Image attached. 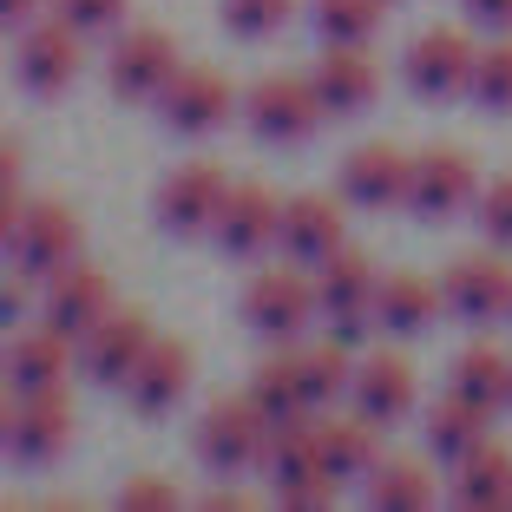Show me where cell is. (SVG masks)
I'll return each mask as SVG.
<instances>
[{"label": "cell", "mask_w": 512, "mask_h": 512, "mask_svg": "<svg viewBox=\"0 0 512 512\" xmlns=\"http://www.w3.org/2000/svg\"><path fill=\"white\" fill-rule=\"evenodd\" d=\"M440 302L453 322H473V329L512 322V263L506 256H453V270L440 276Z\"/></svg>", "instance_id": "11"}, {"label": "cell", "mask_w": 512, "mask_h": 512, "mask_svg": "<svg viewBox=\"0 0 512 512\" xmlns=\"http://www.w3.org/2000/svg\"><path fill=\"white\" fill-rule=\"evenodd\" d=\"M171 73H178V46L158 27H132L106 60V86L119 99H138V106H158V92L171 86Z\"/></svg>", "instance_id": "14"}, {"label": "cell", "mask_w": 512, "mask_h": 512, "mask_svg": "<svg viewBox=\"0 0 512 512\" xmlns=\"http://www.w3.org/2000/svg\"><path fill=\"white\" fill-rule=\"evenodd\" d=\"M440 309H447V302H440V289L427 283V276L394 270V276H381V289H375V329H388V335H421Z\"/></svg>", "instance_id": "26"}, {"label": "cell", "mask_w": 512, "mask_h": 512, "mask_svg": "<svg viewBox=\"0 0 512 512\" xmlns=\"http://www.w3.org/2000/svg\"><path fill=\"white\" fill-rule=\"evenodd\" d=\"M66 447H73V407L60 388L7 401V460L14 467H53Z\"/></svg>", "instance_id": "9"}, {"label": "cell", "mask_w": 512, "mask_h": 512, "mask_svg": "<svg viewBox=\"0 0 512 512\" xmlns=\"http://www.w3.org/2000/svg\"><path fill=\"white\" fill-rule=\"evenodd\" d=\"M73 362H79V342H66L53 322H40V329H14V342H7V388H14V394L60 388Z\"/></svg>", "instance_id": "21"}, {"label": "cell", "mask_w": 512, "mask_h": 512, "mask_svg": "<svg viewBox=\"0 0 512 512\" xmlns=\"http://www.w3.org/2000/svg\"><path fill=\"white\" fill-rule=\"evenodd\" d=\"M453 506L460 512H506L512 506V447L480 440V447L453 467Z\"/></svg>", "instance_id": "24"}, {"label": "cell", "mask_w": 512, "mask_h": 512, "mask_svg": "<svg viewBox=\"0 0 512 512\" xmlns=\"http://www.w3.org/2000/svg\"><path fill=\"white\" fill-rule=\"evenodd\" d=\"M0 224H7V263L14 276H60L66 263H79V243H86V224H79L66 204H0Z\"/></svg>", "instance_id": "1"}, {"label": "cell", "mask_w": 512, "mask_h": 512, "mask_svg": "<svg viewBox=\"0 0 512 512\" xmlns=\"http://www.w3.org/2000/svg\"><path fill=\"white\" fill-rule=\"evenodd\" d=\"M309 79H316L329 119H355V112L375 106V92H381V73H375V60H368L362 46H329Z\"/></svg>", "instance_id": "23"}, {"label": "cell", "mask_w": 512, "mask_h": 512, "mask_svg": "<svg viewBox=\"0 0 512 512\" xmlns=\"http://www.w3.org/2000/svg\"><path fill=\"white\" fill-rule=\"evenodd\" d=\"M296 375H302V394H309V407H335L348 388H355V362H348V342H322V348H296Z\"/></svg>", "instance_id": "31"}, {"label": "cell", "mask_w": 512, "mask_h": 512, "mask_svg": "<svg viewBox=\"0 0 512 512\" xmlns=\"http://www.w3.org/2000/svg\"><path fill=\"white\" fill-rule=\"evenodd\" d=\"M119 506L125 512H171V506H178V486H171V480H151V473H145V480H125L119 486Z\"/></svg>", "instance_id": "37"}, {"label": "cell", "mask_w": 512, "mask_h": 512, "mask_svg": "<svg viewBox=\"0 0 512 512\" xmlns=\"http://www.w3.org/2000/svg\"><path fill=\"white\" fill-rule=\"evenodd\" d=\"M184 394H191V348L184 342H151L145 362L132 368V381H125V401H132L145 421H158V414H171Z\"/></svg>", "instance_id": "22"}, {"label": "cell", "mask_w": 512, "mask_h": 512, "mask_svg": "<svg viewBox=\"0 0 512 512\" xmlns=\"http://www.w3.org/2000/svg\"><path fill=\"white\" fill-rule=\"evenodd\" d=\"M224 197H230V184H224L217 165H178L158 184V224H165L171 237H211Z\"/></svg>", "instance_id": "15"}, {"label": "cell", "mask_w": 512, "mask_h": 512, "mask_svg": "<svg viewBox=\"0 0 512 512\" xmlns=\"http://www.w3.org/2000/svg\"><path fill=\"white\" fill-rule=\"evenodd\" d=\"M46 0H0V14H7V27H27L33 14H40Z\"/></svg>", "instance_id": "39"}, {"label": "cell", "mask_w": 512, "mask_h": 512, "mask_svg": "<svg viewBox=\"0 0 512 512\" xmlns=\"http://www.w3.org/2000/svg\"><path fill=\"white\" fill-rule=\"evenodd\" d=\"M473 60H480V46H473L460 27H427L421 40L407 46V60H401L407 92H414V99L447 106V99L473 92Z\"/></svg>", "instance_id": "7"}, {"label": "cell", "mask_w": 512, "mask_h": 512, "mask_svg": "<svg viewBox=\"0 0 512 512\" xmlns=\"http://www.w3.org/2000/svg\"><path fill=\"white\" fill-rule=\"evenodd\" d=\"M480 204V171H473L467 151L434 145V151H414V184H407V211L421 224H447V217L473 211Z\"/></svg>", "instance_id": "8"}, {"label": "cell", "mask_w": 512, "mask_h": 512, "mask_svg": "<svg viewBox=\"0 0 512 512\" xmlns=\"http://www.w3.org/2000/svg\"><path fill=\"white\" fill-rule=\"evenodd\" d=\"M119 302H112V283L106 270H92V263H66L60 276H46V296H40V322L66 335V342H86L99 322L112 316Z\"/></svg>", "instance_id": "13"}, {"label": "cell", "mask_w": 512, "mask_h": 512, "mask_svg": "<svg viewBox=\"0 0 512 512\" xmlns=\"http://www.w3.org/2000/svg\"><path fill=\"white\" fill-rule=\"evenodd\" d=\"M263 473H270V493L283 512H316L329 506L342 486L329 480V467H322V447H316V421L302 427H276L270 434V460H263Z\"/></svg>", "instance_id": "3"}, {"label": "cell", "mask_w": 512, "mask_h": 512, "mask_svg": "<svg viewBox=\"0 0 512 512\" xmlns=\"http://www.w3.org/2000/svg\"><path fill=\"white\" fill-rule=\"evenodd\" d=\"M342 211H335V197L322 191H302V197H283V224H276V250L302 270H322L335 250H342Z\"/></svg>", "instance_id": "18"}, {"label": "cell", "mask_w": 512, "mask_h": 512, "mask_svg": "<svg viewBox=\"0 0 512 512\" xmlns=\"http://www.w3.org/2000/svg\"><path fill=\"white\" fill-rule=\"evenodd\" d=\"M473 217H480L486 243L493 250H512V178H493L480 191V204H473Z\"/></svg>", "instance_id": "35"}, {"label": "cell", "mask_w": 512, "mask_h": 512, "mask_svg": "<svg viewBox=\"0 0 512 512\" xmlns=\"http://www.w3.org/2000/svg\"><path fill=\"white\" fill-rule=\"evenodd\" d=\"M480 112H512V40L480 46L473 60V92H467Z\"/></svg>", "instance_id": "33"}, {"label": "cell", "mask_w": 512, "mask_h": 512, "mask_svg": "<svg viewBox=\"0 0 512 512\" xmlns=\"http://www.w3.org/2000/svg\"><path fill=\"white\" fill-rule=\"evenodd\" d=\"M243 322H250L256 335H270V342H296L309 322L322 316V296H316V276L296 270H256L250 283H243Z\"/></svg>", "instance_id": "4"}, {"label": "cell", "mask_w": 512, "mask_h": 512, "mask_svg": "<svg viewBox=\"0 0 512 512\" xmlns=\"http://www.w3.org/2000/svg\"><path fill=\"white\" fill-rule=\"evenodd\" d=\"M486 421H493L486 407H473L467 394H453V388H447L434 407H427V421H421L427 453H434V460H447V467H460V460H467L480 440H493V434H486Z\"/></svg>", "instance_id": "25"}, {"label": "cell", "mask_w": 512, "mask_h": 512, "mask_svg": "<svg viewBox=\"0 0 512 512\" xmlns=\"http://www.w3.org/2000/svg\"><path fill=\"white\" fill-rule=\"evenodd\" d=\"M467 7V20L473 27H486V33H506L512 27V0H460Z\"/></svg>", "instance_id": "38"}, {"label": "cell", "mask_w": 512, "mask_h": 512, "mask_svg": "<svg viewBox=\"0 0 512 512\" xmlns=\"http://www.w3.org/2000/svg\"><path fill=\"white\" fill-rule=\"evenodd\" d=\"M197 460L211 473H250L270 460V421L256 414V401L243 394V401H217L204 407V421H197Z\"/></svg>", "instance_id": "5"}, {"label": "cell", "mask_w": 512, "mask_h": 512, "mask_svg": "<svg viewBox=\"0 0 512 512\" xmlns=\"http://www.w3.org/2000/svg\"><path fill=\"white\" fill-rule=\"evenodd\" d=\"M453 394H467L486 414L512 407V355H499V348H486V342L460 348V355H453Z\"/></svg>", "instance_id": "29"}, {"label": "cell", "mask_w": 512, "mask_h": 512, "mask_svg": "<svg viewBox=\"0 0 512 512\" xmlns=\"http://www.w3.org/2000/svg\"><path fill=\"white\" fill-rule=\"evenodd\" d=\"M158 342V329H151L145 309H112L99 329L79 342V375L99 381V388H125L132 381V368L145 362V348Z\"/></svg>", "instance_id": "12"}, {"label": "cell", "mask_w": 512, "mask_h": 512, "mask_svg": "<svg viewBox=\"0 0 512 512\" xmlns=\"http://www.w3.org/2000/svg\"><path fill=\"white\" fill-rule=\"evenodd\" d=\"M79 40H86V33L66 27L60 14L53 20H27V27H20V46H14L20 92H33V99H60V92L79 79Z\"/></svg>", "instance_id": "10"}, {"label": "cell", "mask_w": 512, "mask_h": 512, "mask_svg": "<svg viewBox=\"0 0 512 512\" xmlns=\"http://www.w3.org/2000/svg\"><path fill=\"white\" fill-rule=\"evenodd\" d=\"M375 289H381L375 263H368L362 250H348V243L316 270V296H322V316H329L335 342L355 348L368 329H375Z\"/></svg>", "instance_id": "6"}, {"label": "cell", "mask_w": 512, "mask_h": 512, "mask_svg": "<svg viewBox=\"0 0 512 512\" xmlns=\"http://www.w3.org/2000/svg\"><path fill=\"white\" fill-rule=\"evenodd\" d=\"M158 119L178 138H204L230 119V79L211 73V66H178L171 86L158 92Z\"/></svg>", "instance_id": "16"}, {"label": "cell", "mask_w": 512, "mask_h": 512, "mask_svg": "<svg viewBox=\"0 0 512 512\" xmlns=\"http://www.w3.org/2000/svg\"><path fill=\"white\" fill-rule=\"evenodd\" d=\"M348 401H355L362 421L394 427V421L414 414L421 388H414V368H407L401 355H368V362H355V388H348Z\"/></svg>", "instance_id": "20"}, {"label": "cell", "mask_w": 512, "mask_h": 512, "mask_svg": "<svg viewBox=\"0 0 512 512\" xmlns=\"http://www.w3.org/2000/svg\"><path fill=\"white\" fill-rule=\"evenodd\" d=\"M53 14L79 33H112L125 20V0H53Z\"/></svg>", "instance_id": "36"}, {"label": "cell", "mask_w": 512, "mask_h": 512, "mask_svg": "<svg viewBox=\"0 0 512 512\" xmlns=\"http://www.w3.org/2000/svg\"><path fill=\"white\" fill-rule=\"evenodd\" d=\"M407 184H414V158L394 145H355L342 158V197L362 204V211H394L407 204Z\"/></svg>", "instance_id": "19"}, {"label": "cell", "mask_w": 512, "mask_h": 512, "mask_svg": "<svg viewBox=\"0 0 512 512\" xmlns=\"http://www.w3.org/2000/svg\"><path fill=\"white\" fill-rule=\"evenodd\" d=\"M388 0H316V33L329 46H368Z\"/></svg>", "instance_id": "32"}, {"label": "cell", "mask_w": 512, "mask_h": 512, "mask_svg": "<svg viewBox=\"0 0 512 512\" xmlns=\"http://www.w3.org/2000/svg\"><path fill=\"white\" fill-rule=\"evenodd\" d=\"M243 119H250V132L263 138V145H309V138L322 132V119H329V106H322L316 79H296V73H270L256 79L250 99H243Z\"/></svg>", "instance_id": "2"}, {"label": "cell", "mask_w": 512, "mask_h": 512, "mask_svg": "<svg viewBox=\"0 0 512 512\" xmlns=\"http://www.w3.org/2000/svg\"><path fill=\"white\" fill-rule=\"evenodd\" d=\"M316 447H322V467H329L335 486H355L381 467L375 421H362V414H355V421H316Z\"/></svg>", "instance_id": "27"}, {"label": "cell", "mask_w": 512, "mask_h": 512, "mask_svg": "<svg viewBox=\"0 0 512 512\" xmlns=\"http://www.w3.org/2000/svg\"><path fill=\"white\" fill-rule=\"evenodd\" d=\"M362 486H368V506L375 512H427L434 506V473L421 460H381Z\"/></svg>", "instance_id": "30"}, {"label": "cell", "mask_w": 512, "mask_h": 512, "mask_svg": "<svg viewBox=\"0 0 512 512\" xmlns=\"http://www.w3.org/2000/svg\"><path fill=\"white\" fill-rule=\"evenodd\" d=\"M250 401H256V414L270 421V434L276 427H302L316 407H309V394H302V375H296V355H276V362H263L250 375Z\"/></svg>", "instance_id": "28"}, {"label": "cell", "mask_w": 512, "mask_h": 512, "mask_svg": "<svg viewBox=\"0 0 512 512\" xmlns=\"http://www.w3.org/2000/svg\"><path fill=\"white\" fill-rule=\"evenodd\" d=\"M276 224H283V204H276L263 184H230L224 211H217V224H211V243L230 263H250V256L276 250Z\"/></svg>", "instance_id": "17"}, {"label": "cell", "mask_w": 512, "mask_h": 512, "mask_svg": "<svg viewBox=\"0 0 512 512\" xmlns=\"http://www.w3.org/2000/svg\"><path fill=\"white\" fill-rule=\"evenodd\" d=\"M204 506H211V512H243V506H250V499H243L237 486H217V493L204 499Z\"/></svg>", "instance_id": "40"}, {"label": "cell", "mask_w": 512, "mask_h": 512, "mask_svg": "<svg viewBox=\"0 0 512 512\" xmlns=\"http://www.w3.org/2000/svg\"><path fill=\"white\" fill-rule=\"evenodd\" d=\"M217 14H224V27L237 33V40H270V33L289 27L296 0H224Z\"/></svg>", "instance_id": "34"}]
</instances>
